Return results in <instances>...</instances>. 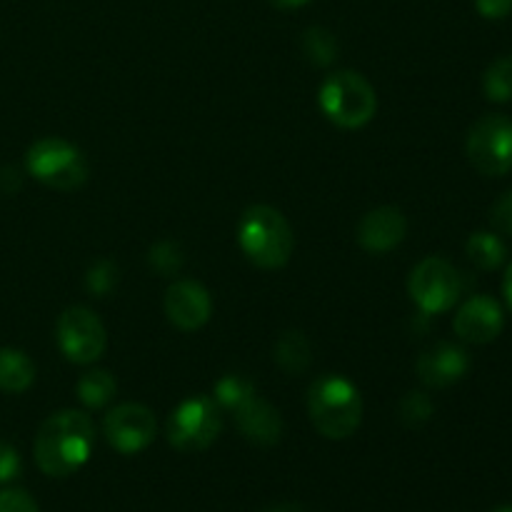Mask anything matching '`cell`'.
Returning <instances> with one entry per match:
<instances>
[{
  "label": "cell",
  "instance_id": "cell-16",
  "mask_svg": "<svg viewBox=\"0 0 512 512\" xmlns=\"http://www.w3.org/2000/svg\"><path fill=\"white\" fill-rule=\"evenodd\" d=\"M35 380V365L23 350L0 348V390L25 393Z\"/></svg>",
  "mask_w": 512,
  "mask_h": 512
},
{
  "label": "cell",
  "instance_id": "cell-13",
  "mask_svg": "<svg viewBox=\"0 0 512 512\" xmlns=\"http://www.w3.org/2000/svg\"><path fill=\"white\" fill-rule=\"evenodd\" d=\"M233 418L238 423V430L245 435V440L255 445H275L283 435V420H280V413L268 403V400L260 398L258 393H250L235 405Z\"/></svg>",
  "mask_w": 512,
  "mask_h": 512
},
{
  "label": "cell",
  "instance_id": "cell-25",
  "mask_svg": "<svg viewBox=\"0 0 512 512\" xmlns=\"http://www.w3.org/2000/svg\"><path fill=\"white\" fill-rule=\"evenodd\" d=\"M0 512H40L30 493L20 488L0 490Z\"/></svg>",
  "mask_w": 512,
  "mask_h": 512
},
{
  "label": "cell",
  "instance_id": "cell-31",
  "mask_svg": "<svg viewBox=\"0 0 512 512\" xmlns=\"http://www.w3.org/2000/svg\"><path fill=\"white\" fill-rule=\"evenodd\" d=\"M265 512H300V508L293 503H280V505H273V508H268Z\"/></svg>",
  "mask_w": 512,
  "mask_h": 512
},
{
  "label": "cell",
  "instance_id": "cell-22",
  "mask_svg": "<svg viewBox=\"0 0 512 512\" xmlns=\"http://www.w3.org/2000/svg\"><path fill=\"white\" fill-rule=\"evenodd\" d=\"M433 413V400H430V395L420 393V390H413V393L400 400V423L408 425V428H420V425L433 418Z\"/></svg>",
  "mask_w": 512,
  "mask_h": 512
},
{
  "label": "cell",
  "instance_id": "cell-4",
  "mask_svg": "<svg viewBox=\"0 0 512 512\" xmlns=\"http://www.w3.org/2000/svg\"><path fill=\"white\" fill-rule=\"evenodd\" d=\"M320 108L340 128H363L378 110V98L368 80L353 70L328 75L320 85Z\"/></svg>",
  "mask_w": 512,
  "mask_h": 512
},
{
  "label": "cell",
  "instance_id": "cell-27",
  "mask_svg": "<svg viewBox=\"0 0 512 512\" xmlns=\"http://www.w3.org/2000/svg\"><path fill=\"white\" fill-rule=\"evenodd\" d=\"M495 230L503 235H512V190L505 193L498 203L493 205V213H490Z\"/></svg>",
  "mask_w": 512,
  "mask_h": 512
},
{
  "label": "cell",
  "instance_id": "cell-11",
  "mask_svg": "<svg viewBox=\"0 0 512 512\" xmlns=\"http://www.w3.org/2000/svg\"><path fill=\"white\" fill-rule=\"evenodd\" d=\"M455 335L465 343L485 345L493 343L505 328V313L503 305L490 295H475V298L465 300L460 305L458 315H455Z\"/></svg>",
  "mask_w": 512,
  "mask_h": 512
},
{
  "label": "cell",
  "instance_id": "cell-1",
  "mask_svg": "<svg viewBox=\"0 0 512 512\" xmlns=\"http://www.w3.org/2000/svg\"><path fill=\"white\" fill-rule=\"evenodd\" d=\"M95 445L90 415L80 410H60L40 425L35 435V463L50 478H68L88 463Z\"/></svg>",
  "mask_w": 512,
  "mask_h": 512
},
{
  "label": "cell",
  "instance_id": "cell-24",
  "mask_svg": "<svg viewBox=\"0 0 512 512\" xmlns=\"http://www.w3.org/2000/svg\"><path fill=\"white\" fill-rule=\"evenodd\" d=\"M115 285H118V265L113 260H98L85 275V288L98 298H105Z\"/></svg>",
  "mask_w": 512,
  "mask_h": 512
},
{
  "label": "cell",
  "instance_id": "cell-21",
  "mask_svg": "<svg viewBox=\"0 0 512 512\" xmlns=\"http://www.w3.org/2000/svg\"><path fill=\"white\" fill-rule=\"evenodd\" d=\"M303 53L308 55V60L318 68H328L335 58H338V40L333 38V33L325 28H308L303 35Z\"/></svg>",
  "mask_w": 512,
  "mask_h": 512
},
{
  "label": "cell",
  "instance_id": "cell-9",
  "mask_svg": "<svg viewBox=\"0 0 512 512\" xmlns=\"http://www.w3.org/2000/svg\"><path fill=\"white\" fill-rule=\"evenodd\" d=\"M55 338H58L60 353L75 365L95 363L108 345V333H105L100 318L83 305L68 308L60 315Z\"/></svg>",
  "mask_w": 512,
  "mask_h": 512
},
{
  "label": "cell",
  "instance_id": "cell-28",
  "mask_svg": "<svg viewBox=\"0 0 512 512\" xmlns=\"http://www.w3.org/2000/svg\"><path fill=\"white\" fill-rule=\"evenodd\" d=\"M475 8L483 18L503 20L512 13V0H475Z\"/></svg>",
  "mask_w": 512,
  "mask_h": 512
},
{
  "label": "cell",
  "instance_id": "cell-6",
  "mask_svg": "<svg viewBox=\"0 0 512 512\" xmlns=\"http://www.w3.org/2000/svg\"><path fill=\"white\" fill-rule=\"evenodd\" d=\"M223 430L220 405L208 395H193L170 413L168 440L180 453H200L218 440Z\"/></svg>",
  "mask_w": 512,
  "mask_h": 512
},
{
  "label": "cell",
  "instance_id": "cell-19",
  "mask_svg": "<svg viewBox=\"0 0 512 512\" xmlns=\"http://www.w3.org/2000/svg\"><path fill=\"white\" fill-rule=\"evenodd\" d=\"M115 390H118V383H115V378L108 370H90L75 385L80 403L93 410L108 405L115 398Z\"/></svg>",
  "mask_w": 512,
  "mask_h": 512
},
{
  "label": "cell",
  "instance_id": "cell-18",
  "mask_svg": "<svg viewBox=\"0 0 512 512\" xmlns=\"http://www.w3.org/2000/svg\"><path fill=\"white\" fill-rule=\"evenodd\" d=\"M273 358L280 368L288 375H300L308 370L310 365V343L303 333L298 330H288L278 338L273 350Z\"/></svg>",
  "mask_w": 512,
  "mask_h": 512
},
{
  "label": "cell",
  "instance_id": "cell-5",
  "mask_svg": "<svg viewBox=\"0 0 512 512\" xmlns=\"http://www.w3.org/2000/svg\"><path fill=\"white\" fill-rule=\"evenodd\" d=\"M25 163L35 180L63 193L78 190L88 180V160L80 148L63 138H43L30 145Z\"/></svg>",
  "mask_w": 512,
  "mask_h": 512
},
{
  "label": "cell",
  "instance_id": "cell-30",
  "mask_svg": "<svg viewBox=\"0 0 512 512\" xmlns=\"http://www.w3.org/2000/svg\"><path fill=\"white\" fill-rule=\"evenodd\" d=\"M270 3L280 10H295V8H303V5H308L310 0H270Z\"/></svg>",
  "mask_w": 512,
  "mask_h": 512
},
{
  "label": "cell",
  "instance_id": "cell-2",
  "mask_svg": "<svg viewBox=\"0 0 512 512\" xmlns=\"http://www.w3.org/2000/svg\"><path fill=\"white\" fill-rule=\"evenodd\" d=\"M308 413L323 438L345 440L360 428L363 398L343 375H323L308 390Z\"/></svg>",
  "mask_w": 512,
  "mask_h": 512
},
{
  "label": "cell",
  "instance_id": "cell-32",
  "mask_svg": "<svg viewBox=\"0 0 512 512\" xmlns=\"http://www.w3.org/2000/svg\"><path fill=\"white\" fill-rule=\"evenodd\" d=\"M490 512H512V505H500V508L490 510Z\"/></svg>",
  "mask_w": 512,
  "mask_h": 512
},
{
  "label": "cell",
  "instance_id": "cell-15",
  "mask_svg": "<svg viewBox=\"0 0 512 512\" xmlns=\"http://www.w3.org/2000/svg\"><path fill=\"white\" fill-rule=\"evenodd\" d=\"M405 233H408V223H405L403 210L393 208V205H383V208H375L363 215L358 225V243L368 253L383 255L398 248L403 243Z\"/></svg>",
  "mask_w": 512,
  "mask_h": 512
},
{
  "label": "cell",
  "instance_id": "cell-10",
  "mask_svg": "<svg viewBox=\"0 0 512 512\" xmlns=\"http://www.w3.org/2000/svg\"><path fill=\"white\" fill-rule=\"evenodd\" d=\"M155 415L140 403H123L110 410L103 420V433L110 448L123 455L143 453L155 440Z\"/></svg>",
  "mask_w": 512,
  "mask_h": 512
},
{
  "label": "cell",
  "instance_id": "cell-26",
  "mask_svg": "<svg viewBox=\"0 0 512 512\" xmlns=\"http://www.w3.org/2000/svg\"><path fill=\"white\" fill-rule=\"evenodd\" d=\"M20 475V455L13 445L0 443V485L10 483Z\"/></svg>",
  "mask_w": 512,
  "mask_h": 512
},
{
  "label": "cell",
  "instance_id": "cell-14",
  "mask_svg": "<svg viewBox=\"0 0 512 512\" xmlns=\"http://www.w3.org/2000/svg\"><path fill=\"white\" fill-rule=\"evenodd\" d=\"M470 370L468 350L455 343H438L418 358V375L428 388H450Z\"/></svg>",
  "mask_w": 512,
  "mask_h": 512
},
{
  "label": "cell",
  "instance_id": "cell-3",
  "mask_svg": "<svg viewBox=\"0 0 512 512\" xmlns=\"http://www.w3.org/2000/svg\"><path fill=\"white\" fill-rule=\"evenodd\" d=\"M238 243L245 258L263 270H278L290 260L295 248L293 228L280 210L253 205L238 225Z\"/></svg>",
  "mask_w": 512,
  "mask_h": 512
},
{
  "label": "cell",
  "instance_id": "cell-8",
  "mask_svg": "<svg viewBox=\"0 0 512 512\" xmlns=\"http://www.w3.org/2000/svg\"><path fill=\"white\" fill-rule=\"evenodd\" d=\"M413 303L425 315H440L453 308L463 290V280L453 263L445 258H425L413 268L408 280Z\"/></svg>",
  "mask_w": 512,
  "mask_h": 512
},
{
  "label": "cell",
  "instance_id": "cell-12",
  "mask_svg": "<svg viewBox=\"0 0 512 512\" xmlns=\"http://www.w3.org/2000/svg\"><path fill=\"white\" fill-rule=\"evenodd\" d=\"M210 303L208 290L195 280H178L165 293V315L170 323L180 330H198L210 320Z\"/></svg>",
  "mask_w": 512,
  "mask_h": 512
},
{
  "label": "cell",
  "instance_id": "cell-29",
  "mask_svg": "<svg viewBox=\"0 0 512 512\" xmlns=\"http://www.w3.org/2000/svg\"><path fill=\"white\" fill-rule=\"evenodd\" d=\"M503 293H505V303H508L510 313H512V263L505 270V280H503Z\"/></svg>",
  "mask_w": 512,
  "mask_h": 512
},
{
  "label": "cell",
  "instance_id": "cell-7",
  "mask_svg": "<svg viewBox=\"0 0 512 512\" xmlns=\"http://www.w3.org/2000/svg\"><path fill=\"white\" fill-rule=\"evenodd\" d=\"M465 150L478 173L500 178L512 170V120L505 115H485L470 128Z\"/></svg>",
  "mask_w": 512,
  "mask_h": 512
},
{
  "label": "cell",
  "instance_id": "cell-20",
  "mask_svg": "<svg viewBox=\"0 0 512 512\" xmlns=\"http://www.w3.org/2000/svg\"><path fill=\"white\" fill-rule=\"evenodd\" d=\"M483 90L493 103H510L512 100V55H503L483 75Z\"/></svg>",
  "mask_w": 512,
  "mask_h": 512
},
{
  "label": "cell",
  "instance_id": "cell-17",
  "mask_svg": "<svg viewBox=\"0 0 512 512\" xmlns=\"http://www.w3.org/2000/svg\"><path fill=\"white\" fill-rule=\"evenodd\" d=\"M465 253H468L470 263L480 270H498L503 268L505 258H508V248H505L503 238L495 233H473L465 243Z\"/></svg>",
  "mask_w": 512,
  "mask_h": 512
},
{
  "label": "cell",
  "instance_id": "cell-23",
  "mask_svg": "<svg viewBox=\"0 0 512 512\" xmlns=\"http://www.w3.org/2000/svg\"><path fill=\"white\" fill-rule=\"evenodd\" d=\"M183 260H185L183 248H180L178 243H173V240H160L158 245H153V248H150V255H148L150 268L160 275L180 273V268H183Z\"/></svg>",
  "mask_w": 512,
  "mask_h": 512
}]
</instances>
